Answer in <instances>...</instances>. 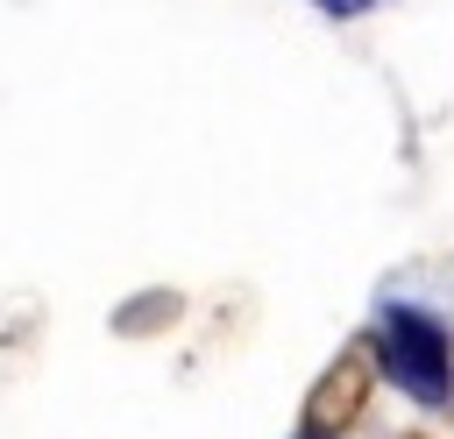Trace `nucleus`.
Returning a JSON list of instances; mask_svg holds the SVG:
<instances>
[{"mask_svg": "<svg viewBox=\"0 0 454 439\" xmlns=\"http://www.w3.org/2000/svg\"><path fill=\"white\" fill-rule=\"evenodd\" d=\"M383 368H390V382L397 389H411L419 404H447L454 397V347H447V333H440V319H426L419 304H397L390 319H383Z\"/></svg>", "mask_w": 454, "mask_h": 439, "instance_id": "obj_1", "label": "nucleus"}, {"mask_svg": "<svg viewBox=\"0 0 454 439\" xmlns=\"http://www.w3.org/2000/svg\"><path fill=\"white\" fill-rule=\"evenodd\" d=\"M326 14H362V7H376V0H319Z\"/></svg>", "mask_w": 454, "mask_h": 439, "instance_id": "obj_2", "label": "nucleus"}]
</instances>
